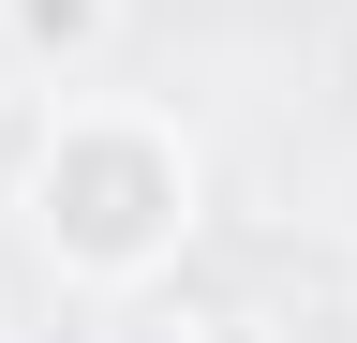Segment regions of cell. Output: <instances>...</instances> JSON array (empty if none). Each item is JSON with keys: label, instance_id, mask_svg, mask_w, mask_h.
Instances as JSON below:
<instances>
[{"label": "cell", "instance_id": "cell-1", "mask_svg": "<svg viewBox=\"0 0 357 343\" xmlns=\"http://www.w3.org/2000/svg\"><path fill=\"white\" fill-rule=\"evenodd\" d=\"M15 224H30V254L60 284L134 298V284H164L178 254H194L208 149H194L178 105H134V90H89L75 75V90L30 119V149H15Z\"/></svg>", "mask_w": 357, "mask_h": 343}, {"label": "cell", "instance_id": "cell-2", "mask_svg": "<svg viewBox=\"0 0 357 343\" xmlns=\"http://www.w3.org/2000/svg\"><path fill=\"white\" fill-rule=\"evenodd\" d=\"M0 60L45 75V90H75V75L119 60V0H0Z\"/></svg>", "mask_w": 357, "mask_h": 343}, {"label": "cell", "instance_id": "cell-3", "mask_svg": "<svg viewBox=\"0 0 357 343\" xmlns=\"http://www.w3.org/2000/svg\"><path fill=\"white\" fill-rule=\"evenodd\" d=\"M194 343H298V328H268V314H223V328H194Z\"/></svg>", "mask_w": 357, "mask_h": 343}]
</instances>
